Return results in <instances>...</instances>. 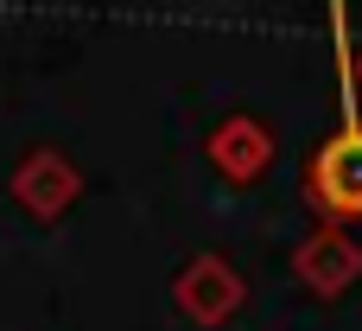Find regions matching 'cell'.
Here are the masks:
<instances>
[{"mask_svg": "<svg viewBox=\"0 0 362 331\" xmlns=\"http://www.w3.org/2000/svg\"><path fill=\"white\" fill-rule=\"evenodd\" d=\"M312 191L337 217H356L362 211V128H344L337 140H325V153L312 166Z\"/></svg>", "mask_w": 362, "mask_h": 331, "instance_id": "6da1fadb", "label": "cell"}]
</instances>
